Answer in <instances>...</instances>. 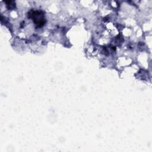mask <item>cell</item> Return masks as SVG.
Instances as JSON below:
<instances>
[{
  "label": "cell",
  "instance_id": "6da1fadb",
  "mask_svg": "<svg viewBox=\"0 0 152 152\" xmlns=\"http://www.w3.org/2000/svg\"><path fill=\"white\" fill-rule=\"evenodd\" d=\"M28 17L31 18L38 27L43 26L46 23L44 13L42 11L31 10L28 12Z\"/></svg>",
  "mask_w": 152,
  "mask_h": 152
}]
</instances>
